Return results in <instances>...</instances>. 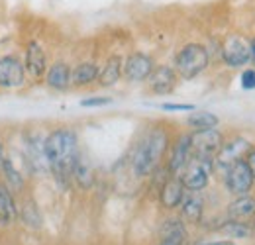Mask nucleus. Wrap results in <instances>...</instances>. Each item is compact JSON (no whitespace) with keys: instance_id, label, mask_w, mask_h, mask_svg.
I'll use <instances>...</instances> for the list:
<instances>
[{"instance_id":"26","label":"nucleus","mask_w":255,"mask_h":245,"mask_svg":"<svg viewBox=\"0 0 255 245\" xmlns=\"http://www.w3.org/2000/svg\"><path fill=\"white\" fill-rule=\"evenodd\" d=\"M240 85L244 91H255V67H248L242 71V77H240Z\"/></svg>"},{"instance_id":"30","label":"nucleus","mask_w":255,"mask_h":245,"mask_svg":"<svg viewBox=\"0 0 255 245\" xmlns=\"http://www.w3.org/2000/svg\"><path fill=\"white\" fill-rule=\"evenodd\" d=\"M246 161H248V165H250V169L254 171V175H255V147L252 149V153L246 157Z\"/></svg>"},{"instance_id":"22","label":"nucleus","mask_w":255,"mask_h":245,"mask_svg":"<svg viewBox=\"0 0 255 245\" xmlns=\"http://www.w3.org/2000/svg\"><path fill=\"white\" fill-rule=\"evenodd\" d=\"M220 118L208 110H192L191 114L187 116V125L191 127L192 131H202V129H212L218 127Z\"/></svg>"},{"instance_id":"23","label":"nucleus","mask_w":255,"mask_h":245,"mask_svg":"<svg viewBox=\"0 0 255 245\" xmlns=\"http://www.w3.org/2000/svg\"><path fill=\"white\" fill-rule=\"evenodd\" d=\"M73 181L79 184L81 188H91L95 183V175H93V167L87 161V157L79 153L75 165H73Z\"/></svg>"},{"instance_id":"5","label":"nucleus","mask_w":255,"mask_h":245,"mask_svg":"<svg viewBox=\"0 0 255 245\" xmlns=\"http://www.w3.org/2000/svg\"><path fill=\"white\" fill-rule=\"evenodd\" d=\"M28 73L24 61L18 55L6 53L0 57V89L2 91H18L26 85Z\"/></svg>"},{"instance_id":"32","label":"nucleus","mask_w":255,"mask_h":245,"mask_svg":"<svg viewBox=\"0 0 255 245\" xmlns=\"http://www.w3.org/2000/svg\"><path fill=\"white\" fill-rule=\"evenodd\" d=\"M194 245H236L234 242H206V244H194Z\"/></svg>"},{"instance_id":"11","label":"nucleus","mask_w":255,"mask_h":245,"mask_svg":"<svg viewBox=\"0 0 255 245\" xmlns=\"http://www.w3.org/2000/svg\"><path fill=\"white\" fill-rule=\"evenodd\" d=\"M192 159V145H191V133H181L173 145L167 161V173L169 175H181L183 169L189 165Z\"/></svg>"},{"instance_id":"20","label":"nucleus","mask_w":255,"mask_h":245,"mask_svg":"<svg viewBox=\"0 0 255 245\" xmlns=\"http://www.w3.org/2000/svg\"><path fill=\"white\" fill-rule=\"evenodd\" d=\"M181 218L189 224H198L202 222L204 216V200L198 196V192H189L185 194L183 202H181Z\"/></svg>"},{"instance_id":"25","label":"nucleus","mask_w":255,"mask_h":245,"mask_svg":"<svg viewBox=\"0 0 255 245\" xmlns=\"http://www.w3.org/2000/svg\"><path fill=\"white\" fill-rule=\"evenodd\" d=\"M161 240L165 238H179V240H187V226L183 218H167L161 224Z\"/></svg>"},{"instance_id":"34","label":"nucleus","mask_w":255,"mask_h":245,"mask_svg":"<svg viewBox=\"0 0 255 245\" xmlns=\"http://www.w3.org/2000/svg\"><path fill=\"white\" fill-rule=\"evenodd\" d=\"M254 230H255V218H254Z\"/></svg>"},{"instance_id":"19","label":"nucleus","mask_w":255,"mask_h":245,"mask_svg":"<svg viewBox=\"0 0 255 245\" xmlns=\"http://www.w3.org/2000/svg\"><path fill=\"white\" fill-rule=\"evenodd\" d=\"M0 175H2V181L12 188V192H22L24 190L26 179L20 173V169L14 165V161H12L10 155L4 153L0 157Z\"/></svg>"},{"instance_id":"24","label":"nucleus","mask_w":255,"mask_h":245,"mask_svg":"<svg viewBox=\"0 0 255 245\" xmlns=\"http://www.w3.org/2000/svg\"><path fill=\"white\" fill-rule=\"evenodd\" d=\"M218 232L224 236H230L234 240H246V238H252L254 234V228L248 226V222H238V220H226L222 226L218 228Z\"/></svg>"},{"instance_id":"10","label":"nucleus","mask_w":255,"mask_h":245,"mask_svg":"<svg viewBox=\"0 0 255 245\" xmlns=\"http://www.w3.org/2000/svg\"><path fill=\"white\" fill-rule=\"evenodd\" d=\"M24 67H26V73L32 81H41L47 73V55H45V49L41 47L39 41H28L26 43V49H24Z\"/></svg>"},{"instance_id":"16","label":"nucleus","mask_w":255,"mask_h":245,"mask_svg":"<svg viewBox=\"0 0 255 245\" xmlns=\"http://www.w3.org/2000/svg\"><path fill=\"white\" fill-rule=\"evenodd\" d=\"M122 75H124V59H122V55H110L102 65L96 83L100 87H104V89H110V87L118 85Z\"/></svg>"},{"instance_id":"3","label":"nucleus","mask_w":255,"mask_h":245,"mask_svg":"<svg viewBox=\"0 0 255 245\" xmlns=\"http://www.w3.org/2000/svg\"><path fill=\"white\" fill-rule=\"evenodd\" d=\"M208 65H210L208 47L196 41L183 45L175 55V71L179 79H185V81L196 79L200 73L206 71Z\"/></svg>"},{"instance_id":"31","label":"nucleus","mask_w":255,"mask_h":245,"mask_svg":"<svg viewBox=\"0 0 255 245\" xmlns=\"http://www.w3.org/2000/svg\"><path fill=\"white\" fill-rule=\"evenodd\" d=\"M250 55H252V61L250 63H254V67H255V37L250 39Z\"/></svg>"},{"instance_id":"21","label":"nucleus","mask_w":255,"mask_h":245,"mask_svg":"<svg viewBox=\"0 0 255 245\" xmlns=\"http://www.w3.org/2000/svg\"><path fill=\"white\" fill-rule=\"evenodd\" d=\"M98 73H100V67L95 61H81L73 67V87L77 89L91 87L98 81Z\"/></svg>"},{"instance_id":"14","label":"nucleus","mask_w":255,"mask_h":245,"mask_svg":"<svg viewBox=\"0 0 255 245\" xmlns=\"http://www.w3.org/2000/svg\"><path fill=\"white\" fill-rule=\"evenodd\" d=\"M187 194V188L179 175H167L159 186V202L165 210H177Z\"/></svg>"},{"instance_id":"17","label":"nucleus","mask_w":255,"mask_h":245,"mask_svg":"<svg viewBox=\"0 0 255 245\" xmlns=\"http://www.w3.org/2000/svg\"><path fill=\"white\" fill-rule=\"evenodd\" d=\"M18 220V206L14 192L4 181H0V226L8 228Z\"/></svg>"},{"instance_id":"7","label":"nucleus","mask_w":255,"mask_h":245,"mask_svg":"<svg viewBox=\"0 0 255 245\" xmlns=\"http://www.w3.org/2000/svg\"><path fill=\"white\" fill-rule=\"evenodd\" d=\"M224 143L222 131L218 127L212 129H202V131H192L191 133V145H192V157L204 159L214 163V157L220 151Z\"/></svg>"},{"instance_id":"28","label":"nucleus","mask_w":255,"mask_h":245,"mask_svg":"<svg viewBox=\"0 0 255 245\" xmlns=\"http://www.w3.org/2000/svg\"><path fill=\"white\" fill-rule=\"evenodd\" d=\"M159 108L165 112H192L196 106L194 104H181V102H163V104H159Z\"/></svg>"},{"instance_id":"15","label":"nucleus","mask_w":255,"mask_h":245,"mask_svg":"<svg viewBox=\"0 0 255 245\" xmlns=\"http://www.w3.org/2000/svg\"><path fill=\"white\" fill-rule=\"evenodd\" d=\"M43 79H45V85L51 91L65 92L67 89L73 87V69L69 67V63L55 61L53 65L47 67V73H45Z\"/></svg>"},{"instance_id":"1","label":"nucleus","mask_w":255,"mask_h":245,"mask_svg":"<svg viewBox=\"0 0 255 245\" xmlns=\"http://www.w3.org/2000/svg\"><path fill=\"white\" fill-rule=\"evenodd\" d=\"M47 167L59 186H67L73 179V165L79 157V137L73 127H55L43 137Z\"/></svg>"},{"instance_id":"9","label":"nucleus","mask_w":255,"mask_h":245,"mask_svg":"<svg viewBox=\"0 0 255 245\" xmlns=\"http://www.w3.org/2000/svg\"><path fill=\"white\" fill-rule=\"evenodd\" d=\"M220 57L226 67H232V69H238V67H246L248 63L252 61V55H250V39L238 35V33H232L226 37V41L220 47Z\"/></svg>"},{"instance_id":"8","label":"nucleus","mask_w":255,"mask_h":245,"mask_svg":"<svg viewBox=\"0 0 255 245\" xmlns=\"http://www.w3.org/2000/svg\"><path fill=\"white\" fill-rule=\"evenodd\" d=\"M212 171H214V163L192 157L179 177H181V181H183L185 188L189 192H202L210 183V173Z\"/></svg>"},{"instance_id":"4","label":"nucleus","mask_w":255,"mask_h":245,"mask_svg":"<svg viewBox=\"0 0 255 245\" xmlns=\"http://www.w3.org/2000/svg\"><path fill=\"white\" fill-rule=\"evenodd\" d=\"M254 149V143L248 139V137H242V135H236L232 139H224L220 151L214 157V169L220 171L224 175L226 169H230L232 165H236L238 161H244L248 155L252 153Z\"/></svg>"},{"instance_id":"33","label":"nucleus","mask_w":255,"mask_h":245,"mask_svg":"<svg viewBox=\"0 0 255 245\" xmlns=\"http://www.w3.org/2000/svg\"><path fill=\"white\" fill-rule=\"evenodd\" d=\"M2 155H4V143L0 141V157H2Z\"/></svg>"},{"instance_id":"27","label":"nucleus","mask_w":255,"mask_h":245,"mask_svg":"<svg viewBox=\"0 0 255 245\" xmlns=\"http://www.w3.org/2000/svg\"><path fill=\"white\" fill-rule=\"evenodd\" d=\"M108 104H112L110 96H91V98H83L81 100L83 108H100V106H108Z\"/></svg>"},{"instance_id":"18","label":"nucleus","mask_w":255,"mask_h":245,"mask_svg":"<svg viewBox=\"0 0 255 245\" xmlns=\"http://www.w3.org/2000/svg\"><path fill=\"white\" fill-rule=\"evenodd\" d=\"M228 218L238 222H250L255 218V196L242 194L228 204Z\"/></svg>"},{"instance_id":"13","label":"nucleus","mask_w":255,"mask_h":245,"mask_svg":"<svg viewBox=\"0 0 255 245\" xmlns=\"http://www.w3.org/2000/svg\"><path fill=\"white\" fill-rule=\"evenodd\" d=\"M147 85H149V91L157 96L171 94L179 85V75H177L175 67L157 65V67H153L151 75L147 77Z\"/></svg>"},{"instance_id":"29","label":"nucleus","mask_w":255,"mask_h":245,"mask_svg":"<svg viewBox=\"0 0 255 245\" xmlns=\"http://www.w3.org/2000/svg\"><path fill=\"white\" fill-rule=\"evenodd\" d=\"M187 240H179V238H165V240H161L159 245H185Z\"/></svg>"},{"instance_id":"12","label":"nucleus","mask_w":255,"mask_h":245,"mask_svg":"<svg viewBox=\"0 0 255 245\" xmlns=\"http://www.w3.org/2000/svg\"><path fill=\"white\" fill-rule=\"evenodd\" d=\"M153 59L147 53L133 51L124 59V79L128 83H143L153 71Z\"/></svg>"},{"instance_id":"6","label":"nucleus","mask_w":255,"mask_h":245,"mask_svg":"<svg viewBox=\"0 0 255 245\" xmlns=\"http://www.w3.org/2000/svg\"><path fill=\"white\" fill-rule=\"evenodd\" d=\"M255 184V175L250 169L248 161H238L236 165H232L230 169L224 171V186L230 194L234 196H242V194H250Z\"/></svg>"},{"instance_id":"2","label":"nucleus","mask_w":255,"mask_h":245,"mask_svg":"<svg viewBox=\"0 0 255 245\" xmlns=\"http://www.w3.org/2000/svg\"><path fill=\"white\" fill-rule=\"evenodd\" d=\"M171 145L169 131L163 125H153L145 131V135L137 141L133 153H131V171L135 177L143 179L153 175L161 165V159L165 157L167 149Z\"/></svg>"}]
</instances>
